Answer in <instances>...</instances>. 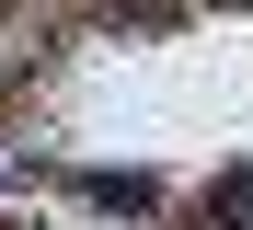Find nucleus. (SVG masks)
<instances>
[{
    "instance_id": "1",
    "label": "nucleus",
    "mask_w": 253,
    "mask_h": 230,
    "mask_svg": "<svg viewBox=\"0 0 253 230\" xmlns=\"http://www.w3.org/2000/svg\"><path fill=\"white\" fill-rule=\"evenodd\" d=\"M207 230H253V161H230L219 184H207V207H196Z\"/></svg>"
},
{
    "instance_id": "2",
    "label": "nucleus",
    "mask_w": 253,
    "mask_h": 230,
    "mask_svg": "<svg viewBox=\"0 0 253 230\" xmlns=\"http://www.w3.org/2000/svg\"><path fill=\"white\" fill-rule=\"evenodd\" d=\"M81 196L115 207V219H138V207H150V173H81Z\"/></svg>"
},
{
    "instance_id": "3",
    "label": "nucleus",
    "mask_w": 253,
    "mask_h": 230,
    "mask_svg": "<svg viewBox=\"0 0 253 230\" xmlns=\"http://www.w3.org/2000/svg\"><path fill=\"white\" fill-rule=\"evenodd\" d=\"M115 12H138V23H173V0H115Z\"/></svg>"
},
{
    "instance_id": "4",
    "label": "nucleus",
    "mask_w": 253,
    "mask_h": 230,
    "mask_svg": "<svg viewBox=\"0 0 253 230\" xmlns=\"http://www.w3.org/2000/svg\"><path fill=\"white\" fill-rule=\"evenodd\" d=\"M230 12H253V0H230Z\"/></svg>"
}]
</instances>
